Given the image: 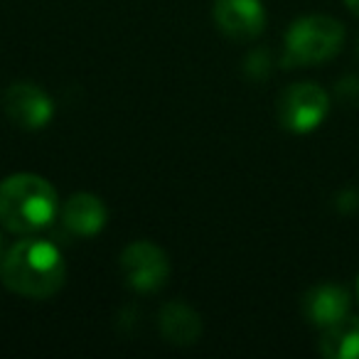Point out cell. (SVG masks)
Masks as SVG:
<instances>
[{"instance_id": "6da1fadb", "label": "cell", "mask_w": 359, "mask_h": 359, "mask_svg": "<svg viewBox=\"0 0 359 359\" xmlns=\"http://www.w3.org/2000/svg\"><path fill=\"white\" fill-rule=\"evenodd\" d=\"M0 278L18 295L50 298L65 285V256L47 239H22L0 261Z\"/></svg>"}, {"instance_id": "7a4b0ae2", "label": "cell", "mask_w": 359, "mask_h": 359, "mask_svg": "<svg viewBox=\"0 0 359 359\" xmlns=\"http://www.w3.org/2000/svg\"><path fill=\"white\" fill-rule=\"evenodd\" d=\"M57 212V190L40 175L18 172L0 182V222L15 234L45 229L55 222Z\"/></svg>"}, {"instance_id": "3957f363", "label": "cell", "mask_w": 359, "mask_h": 359, "mask_svg": "<svg viewBox=\"0 0 359 359\" xmlns=\"http://www.w3.org/2000/svg\"><path fill=\"white\" fill-rule=\"evenodd\" d=\"M344 30L330 15H308L295 20L285 32V62L288 65H320L342 50Z\"/></svg>"}, {"instance_id": "277c9868", "label": "cell", "mask_w": 359, "mask_h": 359, "mask_svg": "<svg viewBox=\"0 0 359 359\" xmlns=\"http://www.w3.org/2000/svg\"><path fill=\"white\" fill-rule=\"evenodd\" d=\"M330 111V96L323 86L313 81L293 84L283 91L278 101V118L280 126L290 133H310L315 130Z\"/></svg>"}, {"instance_id": "5b68a950", "label": "cell", "mask_w": 359, "mask_h": 359, "mask_svg": "<svg viewBox=\"0 0 359 359\" xmlns=\"http://www.w3.org/2000/svg\"><path fill=\"white\" fill-rule=\"evenodd\" d=\"M121 276L135 293H155L170 278V261L160 246L133 241L121 254Z\"/></svg>"}, {"instance_id": "8992f818", "label": "cell", "mask_w": 359, "mask_h": 359, "mask_svg": "<svg viewBox=\"0 0 359 359\" xmlns=\"http://www.w3.org/2000/svg\"><path fill=\"white\" fill-rule=\"evenodd\" d=\"M3 111L18 128L40 130L55 118V101L37 84L18 81L8 86L3 94Z\"/></svg>"}, {"instance_id": "52a82bcc", "label": "cell", "mask_w": 359, "mask_h": 359, "mask_svg": "<svg viewBox=\"0 0 359 359\" xmlns=\"http://www.w3.org/2000/svg\"><path fill=\"white\" fill-rule=\"evenodd\" d=\"M215 22L231 40H254L266 27V8L261 0H215Z\"/></svg>"}, {"instance_id": "ba28073f", "label": "cell", "mask_w": 359, "mask_h": 359, "mask_svg": "<svg viewBox=\"0 0 359 359\" xmlns=\"http://www.w3.org/2000/svg\"><path fill=\"white\" fill-rule=\"evenodd\" d=\"M109 222L104 202L89 192L72 195L62 207V224L74 236H96Z\"/></svg>"}, {"instance_id": "9c48e42d", "label": "cell", "mask_w": 359, "mask_h": 359, "mask_svg": "<svg viewBox=\"0 0 359 359\" xmlns=\"http://www.w3.org/2000/svg\"><path fill=\"white\" fill-rule=\"evenodd\" d=\"M303 310H305V315H308L310 323L325 330V327H330V325L339 323L342 318H347L349 295L342 285L320 283L305 293Z\"/></svg>"}, {"instance_id": "30bf717a", "label": "cell", "mask_w": 359, "mask_h": 359, "mask_svg": "<svg viewBox=\"0 0 359 359\" xmlns=\"http://www.w3.org/2000/svg\"><path fill=\"white\" fill-rule=\"evenodd\" d=\"M160 332L172 344H192L200 339V315L185 303H168L160 310Z\"/></svg>"}, {"instance_id": "8fae6325", "label": "cell", "mask_w": 359, "mask_h": 359, "mask_svg": "<svg viewBox=\"0 0 359 359\" xmlns=\"http://www.w3.org/2000/svg\"><path fill=\"white\" fill-rule=\"evenodd\" d=\"M320 352L330 359H359V318H342L325 327Z\"/></svg>"}, {"instance_id": "7c38bea8", "label": "cell", "mask_w": 359, "mask_h": 359, "mask_svg": "<svg viewBox=\"0 0 359 359\" xmlns=\"http://www.w3.org/2000/svg\"><path fill=\"white\" fill-rule=\"evenodd\" d=\"M347 3V8L354 13V15H359V0H344Z\"/></svg>"}, {"instance_id": "4fadbf2b", "label": "cell", "mask_w": 359, "mask_h": 359, "mask_svg": "<svg viewBox=\"0 0 359 359\" xmlns=\"http://www.w3.org/2000/svg\"><path fill=\"white\" fill-rule=\"evenodd\" d=\"M357 295H359V278H357Z\"/></svg>"}]
</instances>
